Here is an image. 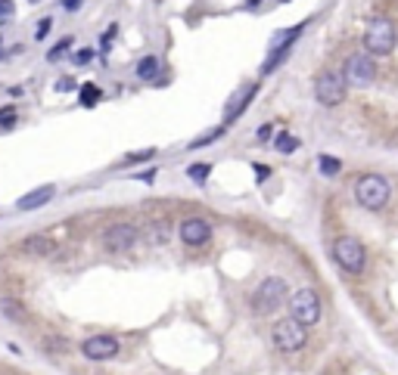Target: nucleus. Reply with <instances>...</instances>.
Here are the masks:
<instances>
[{
  "instance_id": "obj_1",
  "label": "nucleus",
  "mask_w": 398,
  "mask_h": 375,
  "mask_svg": "<svg viewBox=\"0 0 398 375\" xmlns=\"http://www.w3.org/2000/svg\"><path fill=\"white\" fill-rule=\"evenodd\" d=\"M389 196H392L389 180L380 177V174H361V177L355 180V202L361 205V208H367V211L386 208Z\"/></svg>"
},
{
  "instance_id": "obj_2",
  "label": "nucleus",
  "mask_w": 398,
  "mask_h": 375,
  "mask_svg": "<svg viewBox=\"0 0 398 375\" xmlns=\"http://www.w3.org/2000/svg\"><path fill=\"white\" fill-rule=\"evenodd\" d=\"M287 294H289L287 279H280V276L264 279L255 289V294H252V310H255L258 317H271L274 310H280V307L287 304Z\"/></svg>"
},
{
  "instance_id": "obj_3",
  "label": "nucleus",
  "mask_w": 398,
  "mask_h": 375,
  "mask_svg": "<svg viewBox=\"0 0 398 375\" xmlns=\"http://www.w3.org/2000/svg\"><path fill=\"white\" fill-rule=\"evenodd\" d=\"M395 41H398V31L389 19H374L364 31V50L370 56H386V53L395 50Z\"/></svg>"
},
{
  "instance_id": "obj_4",
  "label": "nucleus",
  "mask_w": 398,
  "mask_h": 375,
  "mask_svg": "<svg viewBox=\"0 0 398 375\" xmlns=\"http://www.w3.org/2000/svg\"><path fill=\"white\" fill-rule=\"evenodd\" d=\"M324 313V304H321V294L315 289H298L293 298H289V317L302 326H315Z\"/></svg>"
},
{
  "instance_id": "obj_5",
  "label": "nucleus",
  "mask_w": 398,
  "mask_h": 375,
  "mask_svg": "<svg viewBox=\"0 0 398 375\" xmlns=\"http://www.w3.org/2000/svg\"><path fill=\"white\" fill-rule=\"evenodd\" d=\"M333 258L346 273H361L367 264V251L355 236H340L333 242Z\"/></svg>"
},
{
  "instance_id": "obj_6",
  "label": "nucleus",
  "mask_w": 398,
  "mask_h": 375,
  "mask_svg": "<svg viewBox=\"0 0 398 375\" xmlns=\"http://www.w3.org/2000/svg\"><path fill=\"white\" fill-rule=\"evenodd\" d=\"M346 87L349 84L340 72H321L315 81V99L321 106H327V109H333V106H340L346 99Z\"/></svg>"
},
{
  "instance_id": "obj_7",
  "label": "nucleus",
  "mask_w": 398,
  "mask_h": 375,
  "mask_svg": "<svg viewBox=\"0 0 398 375\" xmlns=\"http://www.w3.org/2000/svg\"><path fill=\"white\" fill-rule=\"evenodd\" d=\"M274 344H277V351H283V353L302 351V347L308 344V329H305L302 323H296L293 317L280 319V323L274 326Z\"/></svg>"
},
{
  "instance_id": "obj_8",
  "label": "nucleus",
  "mask_w": 398,
  "mask_h": 375,
  "mask_svg": "<svg viewBox=\"0 0 398 375\" xmlns=\"http://www.w3.org/2000/svg\"><path fill=\"white\" fill-rule=\"evenodd\" d=\"M141 239V230L134 224H112L103 230V249L109 254H125L131 251Z\"/></svg>"
},
{
  "instance_id": "obj_9",
  "label": "nucleus",
  "mask_w": 398,
  "mask_h": 375,
  "mask_svg": "<svg viewBox=\"0 0 398 375\" xmlns=\"http://www.w3.org/2000/svg\"><path fill=\"white\" fill-rule=\"evenodd\" d=\"M342 78H346V84L367 87V84L376 78L374 56H370V53H355V56H349V62H346V72H342Z\"/></svg>"
},
{
  "instance_id": "obj_10",
  "label": "nucleus",
  "mask_w": 398,
  "mask_h": 375,
  "mask_svg": "<svg viewBox=\"0 0 398 375\" xmlns=\"http://www.w3.org/2000/svg\"><path fill=\"white\" fill-rule=\"evenodd\" d=\"M118 351H122V344H118L116 335H90V338L81 344V353H84L88 360H94V363L112 360Z\"/></svg>"
},
{
  "instance_id": "obj_11",
  "label": "nucleus",
  "mask_w": 398,
  "mask_h": 375,
  "mask_svg": "<svg viewBox=\"0 0 398 375\" xmlns=\"http://www.w3.org/2000/svg\"><path fill=\"white\" fill-rule=\"evenodd\" d=\"M181 239H184V245H190V249H199V245H205L212 239V224L205 217L181 220Z\"/></svg>"
},
{
  "instance_id": "obj_12",
  "label": "nucleus",
  "mask_w": 398,
  "mask_h": 375,
  "mask_svg": "<svg viewBox=\"0 0 398 375\" xmlns=\"http://www.w3.org/2000/svg\"><path fill=\"white\" fill-rule=\"evenodd\" d=\"M255 90H258V84H246L243 90H237L234 97H230V103H228V109H224V122H237V118L246 112V106H249V99L255 97Z\"/></svg>"
},
{
  "instance_id": "obj_13",
  "label": "nucleus",
  "mask_w": 398,
  "mask_h": 375,
  "mask_svg": "<svg viewBox=\"0 0 398 375\" xmlns=\"http://www.w3.org/2000/svg\"><path fill=\"white\" fill-rule=\"evenodd\" d=\"M53 196H56V186H53V183H47V186H38V190L25 192V196L19 199V202H16V208H19V211H35V208H41V205H47Z\"/></svg>"
},
{
  "instance_id": "obj_14",
  "label": "nucleus",
  "mask_w": 398,
  "mask_h": 375,
  "mask_svg": "<svg viewBox=\"0 0 398 375\" xmlns=\"http://www.w3.org/2000/svg\"><path fill=\"white\" fill-rule=\"evenodd\" d=\"M53 251V239L50 236H29L22 242V254H31V258H44V254H50Z\"/></svg>"
},
{
  "instance_id": "obj_15",
  "label": "nucleus",
  "mask_w": 398,
  "mask_h": 375,
  "mask_svg": "<svg viewBox=\"0 0 398 375\" xmlns=\"http://www.w3.org/2000/svg\"><path fill=\"white\" fill-rule=\"evenodd\" d=\"M302 28H305V25H293V28H283L280 35H274V38H271V53L293 47V44L298 41V35H302Z\"/></svg>"
},
{
  "instance_id": "obj_16",
  "label": "nucleus",
  "mask_w": 398,
  "mask_h": 375,
  "mask_svg": "<svg viewBox=\"0 0 398 375\" xmlns=\"http://www.w3.org/2000/svg\"><path fill=\"white\" fill-rule=\"evenodd\" d=\"M0 310H3V317L13 319V323H25V319H29V310L22 307V301L3 298V301H0Z\"/></svg>"
},
{
  "instance_id": "obj_17",
  "label": "nucleus",
  "mask_w": 398,
  "mask_h": 375,
  "mask_svg": "<svg viewBox=\"0 0 398 375\" xmlns=\"http://www.w3.org/2000/svg\"><path fill=\"white\" fill-rule=\"evenodd\" d=\"M171 239V230H168V224H162V220H156V224L147 230V242L150 245H165Z\"/></svg>"
},
{
  "instance_id": "obj_18",
  "label": "nucleus",
  "mask_w": 398,
  "mask_h": 375,
  "mask_svg": "<svg viewBox=\"0 0 398 375\" xmlns=\"http://www.w3.org/2000/svg\"><path fill=\"white\" fill-rule=\"evenodd\" d=\"M156 75H159V59L156 56H143L141 62H137V78H141V81H152Z\"/></svg>"
},
{
  "instance_id": "obj_19",
  "label": "nucleus",
  "mask_w": 398,
  "mask_h": 375,
  "mask_svg": "<svg viewBox=\"0 0 398 375\" xmlns=\"http://www.w3.org/2000/svg\"><path fill=\"white\" fill-rule=\"evenodd\" d=\"M100 97H103V90H100L97 84H84V87H81V93H78V99H81V106H84V109H90V106H97V103H100Z\"/></svg>"
},
{
  "instance_id": "obj_20",
  "label": "nucleus",
  "mask_w": 398,
  "mask_h": 375,
  "mask_svg": "<svg viewBox=\"0 0 398 375\" xmlns=\"http://www.w3.org/2000/svg\"><path fill=\"white\" fill-rule=\"evenodd\" d=\"M317 165H321L324 177H336V174L342 171V162H340V158H333V156H321V158H317Z\"/></svg>"
},
{
  "instance_id": "obj_21",
  "label": "nucleus",
  "mask_w": 398,
  "mask_h": 375,
  "mask_svg": "<svg viewBox=\"0 0 398 375\" xmlns=\"http://www.w3.org/2000/svg\"><path fill=\"white\" fill-rule=\"evenodd\" d=\"M212 174V167L209 165H190L187 167V177L193 180V183H205V177Z\"/></svg>"
},
{
  "instance_id": "obj_22",
  "label": "nucleus",
  "mask_w": 398,
  "mask_h": 375,
  "mask_svg": "<svg viewBox=\"0 0 398 375\" xmlns=\"http://www.w3.org/2000/svg\"><path fill=\"white\" fill-rule=\"evenodd\" d=\"M69 50H72V38H63L56 47H50L47 59H50V62H56V59H63V53H69Z\"/></svg>"
},
{
  "instance_id": "obj_23",
  "label": "nucleus",
  "mask_w": 398,
  "mask_h": 375,
  "mask_svg": "<svg viewBox=\"0 0 398 375\" xmlns=\"http://www.w3.org/2000/svg\"><path fill=\"white\" fill-rule=\"evenodd\" d=\"M277 149H280V152H296L298 149V140L289 137V133H280V137H277Z\"/></svg>"
},
{
  "instance_id": "obj_24",
  "label": "nucleus",
  "mask_w": 398,
  "mask_h": 375,
  "mask_svg": "<svg viewBox=\"0 0 398 375\" xmlns=\"http://www.w3.org/2000/svg\"><path fill=\"white\" fill-rule=\"evenodd\" d=\"M10 124H16V106L0 109V127H10Z\"/></svg>"
},
{
  "instance_id": "obj_25",
  "label": "nucleus",
  "mask_w": 398,
  "mask_h": 375,
  "mask_svg": "<svg viewBox=\"0 0 398 375\" xmlns=\"http://www.w3.org/2000/svg\"><path fill=\"white\" fill-rule=\"evenodd\" d=\"M152 156H156V152H152V149H143V152H134V156H128V158H125L122 165H134V162H150Z\"/></svg>"
},
{
  "instance_id": "obj_26",
  "label": "nucleus",
  "mask_w": 398,
  "mask_h": 375,
  "mask_svg": "<svg viewBox=\"0 0 398 375\" xmlns=\"http://www.w3.org/2000/svg\"><path fill=\"white\" fill-rule=\"evenodd\" d=\"M13 12H16V3L13 0H0V22H6Z\"/></svg>"
},
{
  "instance_id": "obj_27",
  "label": "nucleus",
  "mask_w": 398,
  "mask_h": 375,
  "mask_svg": "<svg viewBox=\"0 0 398 375\" xmlns=\"http://www.w3.org/2000/svg\"><path fill=\"white\" fill-rule=\"evenodd\" d=\"M50 19H41V22H38V28H35V41H44V38L50 35Z\"/></svg>"
},
{
  "instance_id": "obj_28",
  "label": "nucleus",
  "mask_w": 398,
  "mask_h": 375,
  "mask_svg": "<svg viewBox=\"0 0 398 375\" xmlns=\"http://www.w3.org/2000/svg\"><path fill=\"white\" fill-rule=\"evenodd\" d=\"M221 133H224V127H215V131H212V133H205V137L193 140V149H196V146H205V143H212V140H218V137H221Z\"/></svg>"
},
{
  "instance_id": "obj_29",
  "label": "nucleus",
  "mask_w": 398,
  "mask_h": 375,
  "mask_svg": "<svg viewBox=\"0 0 398 375\" xmlns=\"http://www.w3.org/2000/svg\"><path fill=\"white\" fill-rule=\"evenodd\" d=\"M90 59H94V50H90V47H84V50L75 53V65H88Z\"/></svg>"
},
{
  "instance_id": "obj_30",
  "label": "nucleus",
  "mask_w": 398,
  "mask_h": 375,
  "mask_svg": "<svg viewBox=\"0 0 398 375\" xmlns=\"http://www.w3.org/2000/svg\"><path fill=\"white\" fill-rule=\"evenodd\" d=\"M255 137H258V143H268V140L274 137V127H271V124H262V127H258Z\"/></svg>"
},
{
  "instance_id": "obj_31",
  "label": "nucleus",
  "mask_w": 398,
  "mask_h": 375,
  "mask_svg": "<svg viewBox=\"0 0 398 375\" xmlns=\"http://www.w3.org/2000/svg\"><path fill=\"white\" fill-rule=\"evenodd\" d=\"M56 90H59V93L75 90V81H72V78H59V81H56Z\"/></svg>"
},
{
  "instance_id": "obj_32",
  "label": "nucleus",
  "mask_w": 398,
  "mask_h": 375,
  "mask_svg": "<svg viewBox=\"0 0 398 375\" xmlns=\"http://www.w3.org/2000/svg\"><path fill=\"white\" fill-rule=\"evenodd\" d=\"M116 31H118V25H109V28H106V35H103V50L112 44V38H116Z\"/></svg>"
},
{
  "instance_id": "obj_33",
  "label": "nucleus",
  "mask_w": 398,
  "mask_h": 375,
  "mask_svg": "<svg viewBox=\"0 0 398 375\" xmlns=\"http://www.w3.org/2000/svg\"><path fill=\"white\" fill-rule=\"evenodd\" d=\"M63 6H65V10H69V12H75L78 6H81V0H63Z\"/></svg>"
},
{
  "instance_id": "obj_34",
  "label": "nucleus",
  "mask_w": 398,
  "mask_h": 375,
  "mask_svg": "<svg viewBox=\"0 0 398 375\" xmlns=\"http://www.w3.org/2000/svg\"><path fill=\"white\" fill-rule=\"evenodd\" d=\"M255 174H258V177H268V174H271V167H262V165H255Z\"/></svg>"
},
{
  "instance_id": "obj_35",
  "label": "nucleus",
  "mask_w": 398,
  "mask_h": 375,
  "mask_svg": "<svg viewBox=\"0 0 398 375\" xmlns=\"http://www.w3.org/2000/svg\"><path fill=\"white\" fill-rule=\"evenodd\" d=\"M29 3H38V0H29Z\"/></svg>"
}]
</instances>
